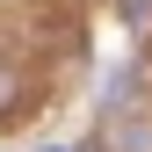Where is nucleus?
Listing matches in <instances>:
<instances>
[{
  "label": "nucleus",
  "mask_w": 152,
  "mask_h": 152,
  "mask_svg": "<svg viewBox=\"0 0 152 152\" xmlns=\"http://www.w3.org/2000/svg\"><path fill=\"white\" fill-rule=\"evenodd\" d=\"M123 15L130 22H152V0H123Z\"/></svg>",
  "instance_id": "nucleus-3"
},
{
  "label": "nucleus",
  "mask_w": 152,
  "mask_h": 152,
  "mask_svg": "<svg viewBox=\"0 0 152 152\" xmlns=\"http://www.w3.org/2000/svg\"><path fill=\"white\" fill-rule=\"evenodd\" d=\"M7 109H15V72L0 65V116H7Z\"/></svg>",
  "instance_id": "nucleus-2"
},
{
  "label": "nucleus",
  "mask_w": 152,
  "mask_h": 152,
  "mask_svg": "<svg viewBox=\"0 0 152 152\" xmlns=\"http://www.w3.org/2000/svg\"><path fill=\"white\" fill-rule=\"evenodd\" d=\"M102 152H152V116L109 109V116H102Z\"/></svg>",
  "instance_id": "nucleus-1"
},
{
  "label": "nucleus",
  "mask_w": 152,
  "mask_h": 152,
  "mask_svg": "<svg viewBox=\"0 0 152 152\" xmlns=\"http://www.w3.org/2000/svg\"><path fill=\"white\" fill-rule=\"evenodd\" d=\"M44 152H102V145H44Z\"/></svg>",
  "instance_id": "nucleus-4"
}]
</instances>
